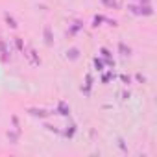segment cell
<instances>
[{
  "label": "cell",
  "instance_id": "3957f363",
  "mask_svg": "<svg viewBox=\"0 0 157 157\" xmlns=\"http://www.w3.org/2000/svg\"><path fill=\"white\" fill-rule=\"evenodd\" d=\"M102 4L109 10H120V4L117 2V0H102Z\"/></svg>",
  "mask_w": 157,
  "mask_h": 157
},
{
  "label": "cell",
  "instance_id": "7c38bea8",
  "mask_svg": "<svg viewBox=\"0 0 157 157\" xmlns=\"http://www.w3.org/2000/svg\"><path fill=\"white\" fill-rule=\"evenodd\" d=\"M102 54H104V56H105V57H107V59H109V57H111V54H109V50H107V48H102Z\"/></svg>",
  "mask_w": 157,
  "mask_h": 157
},
{
  "label": "cell",
  "instance_id": "4fadbf2b",
  "mask_svg": "<svg viewBox=\"0 0 157 157\" xmlns=\"http://www.w3.org/2000/svg\"><path fill=\"white\" fill-rule=\"evenodd\" d=\"M118 144H120V148H122V150H126V144H124V140H122V139L118 140Z\"/></svg>",
  "mask_w": 157,
  "mask_h": 157
},
{
  "label": "cell",
  "instance_id": "5b68a950",
  "mask_svg": "<svg viewBox=\"0 0 157 157\" xmlns=\"http://www.w3.org/2000/svg\"><path fill=\"white\" fill-rule=\"evenodd\" d=\"M4 17H6V22L10 24V28H17V21H15V19H13V17H11L10 13H6Z\"/></svg>",
  "mask_w": 157,
  "mask_h": 157
},
{
  "label": "cell",
  "instance_id": "8992f818",
  "mask_svg": "<svg viewBox=\"0 0 157 157\" xmlns=\"http://www.w3.org/2000/svg\"><path fill=\"white\" fill-rule=\"evenodd\" d=\"M8 139H10L13 144H17V140H19V131H8Z\"/></svg>",
  "mask_w": 157,
  "mask_h": 157
},
{
  "label": "cell",
  "instance_id": "7a4b0ae2",
  "mask_svg": "<svg viewBox=\"0 0 157 157\" xmlns=\"http://www.w3.org/2000/svg\"><path fill=\"white\" fill-rule=\"evenodd\" d=\"M30 115H32V117H39V118H46L50 113H48L46 109H35V107H33V109H30Z\"/></svg>",
  "mask_w": 157,
  "mask_h": 157
},
{
  "label": "cell",
  "instance_id": "9c48e42d",
  "mask_svg": "<svg viewBox=\"0 0 157 157\" xmlns=\"http://www.w3.org/2000/svg\"><path fill=\"white\" fill-rule=\"evenodd\" d=\"M80 28H82V22H74V26H72V28H70V33H72V35H74V33H76V32H78V30H80Z\"/></svg>",
  "mask_w": 157,
  "mask_h": 157
},
{
  "label": "cell",
  "instance_id": "8fae6325",
  "mask_svg": "<svg viewBox=\"0 0 157 157\" xmlns=\"http://www.w3.org/2000/svg\"><path fill=\"white\" fill-rule=\"evenodd\" d=\"M102 21H104V17H94V24H93V26H98Z\"/></svg>",
  "mask_w": 157,
  "mask_h": 157
},
{
  "label": "cell",
  "instance_id": "52a82bcc",
  "mask_svg": "<svg viewBox=\"0 0 157 157\" xmlns=\"http://www.w3.org/2000/svg\"><path fill=\"white\" fill-rule=\"evenodd\" d=\"M118 48H120L122 56H129V52H131V50H129V48H128V46H126L124 43H120V44H118Z\"/></svg>",
  "mask_w": 157,
  "mask_h": 157
},
{
  "label": "cell",
  "instance_id": "30bf717a",
  "mask_svg": "<svg viewBox=\"0 0 157 157\" xmlns=\"http://www.w3.org/2000/svg\"><path fill=\"white\" fill-rule=\"evenodd\" d=\"M94 65H96V68H98V70H102V68H104V65H102V61H100V59H94Z\"/></svg>",
  "mask_w": 157,
  "mask_h": 157
},
{
  "label": "cell",
  "instance_id": "ba28073f",
  "mask_svg": "<svg viewBox=\"0 0 157 157\" xmlns=\"http://www.w3.org/2000/svg\"><path fill=\"white\" fill-rule=\"evenodd\" d=\"M68 111H70V109L65 105V102H61V104H59V113H61V115H68Z\"/></svg>",
  "mask_w": 157,
  "mask_h": 157
},
{
  "label": "cell",
  "instance_id": "6da1fadb",
  "mask_svg": "<svg viewBox=\"0 0 157 157\" xmlns=\"http://www.w3.org/2000/svg\"><path fill=\"white\" fill-rule=\"evenodd\" d=\"M43 33H44V43H46L48 46H52V44H54V35H52V28H50V26H44Z\"/></svg>",
  "mask_w": 157,
  "mask_h": 157
},
{
  "label": "cell",
  "instance_id": "277c9868",
  "mask_svg": "<svg viewBox=\"0 0 157 157\" xmlns=\"http://www.w3.org/2000/svg\"><path fill=\"white\" fill-rule=\"evenodd\" d=\"M67 57H68L70 61H76L78 57H80V50H78V48H70V50L67 52Z\"/></svg>",
  "mask_w": 157,
  "mask_h": 157
}]
</instances>
